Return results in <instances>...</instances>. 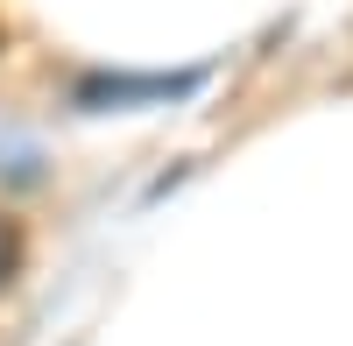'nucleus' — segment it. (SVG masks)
<instances>
[{
	"label": "nucleus",
	"instance_id": "nucleus-1",
	"mask_svg": "<svg viewBox=\"0 0 353 346\" xmlns=\"http://www.w3.org/2000/svg\"><path fill=\"white\" fill-rule=\"evenodd\" d=\"M14 254H21V247H14V226H8V219H0V283H8V276H14Z\"/></svg>",
	"mask_w": 353,
	"mask_h": 346
}]
</instances>
